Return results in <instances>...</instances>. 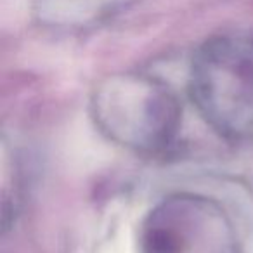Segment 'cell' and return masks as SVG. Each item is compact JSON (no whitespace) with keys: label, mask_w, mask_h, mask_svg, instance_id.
<instances>
[{"label":"cell","mask_w":253,"mask_h":253,"mask_svg":"<svg viewBox=\"0 0 253 253\" xmlns=\"http://www.w3.org/2000/svg\"><path fill=\"white\" fill-rule=\"evenodd\" d=\"M141 239L144 253H241L225 211L193 194L160 203L144 220Z\"/></svg>","instance_id":"cell-3"},{"label":"cell","mask_w":253,"mask_h":253,"mask_svg":"<svg viewBox=\"0 0 253 253\" xmlns=\"http://www.w3.org/2000/svg\"><path fill=\"white\" fill-rule=\"evenodd\" d=\"M94 116L102 132L122 146L142 151L163 148L179 125V102L149 78L109 80L94 95Z\"/></svg>","instance_id":"cell-1"},{"label":"cell","mask_w":253,"mask_h":253,"mask_svg":"<svg viewBox=\"0 0 253 253\" xmlns=\"http://www.w3.org/2000/svg\"><path fill=\"white\" fill-rule=\"evenodd\" d=\"M191 94L203 116L224 134L253 128V43L220 40L193 64Z\"/></svg>","instance_id":"cell-2"}]
</instances>
